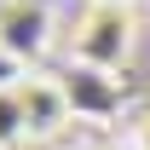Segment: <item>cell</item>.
Returning <instances> with one entry per match:
<instances>
[{"mask_svg":"<svg viewBox=\"0 0 150 150\" xmlns=\"http://www.w3.org/2000/svg\"><path fill=\"white\" fill-rule=\"evenodd\" d=\"M133 46H139L133 6H87V12L75 18V35H69V64L98 69V75H115L133 58Z\"/></svg>","mask_w":150,"mask_h":150,"instance_id":"obj_1","label":"cell"},{"mask_svg":"<svg viewBox=\"0 0 150 150\" xmlns=\"http://www.w3.org/2000/svg\"><path fill=\"white\" fill-rule=\"evenodd\" d=\"M18 104H23V127H29V144H52L58 133L75 121V98L69 81H58L46 69H29L18 81Z\"/></svg>","mask_w":150,"mask_h":150,"instance_id":"obj_2","label":"cell"},{"mask_svg":"<svg viewBox=\"0 0 150 150\" xmlns=\"http://www.w3.org/2000/svg\"><path fill=\"white\" fill-rule=\"evenodd\" d=\"M0 52L35 69L52 52V6L46 0H0Z\"/></svg>","mask_w":150,"mask_h":150,"instance_id":"obj_3","label":"cell"},{"mask_svg":"<svg viewBox=\"0 0 150 150\" xmlns=\"http://www.w3.org/2000/svg\"><path fill=\"white\" fill-rule=\"evenodd\" d=\"M29 144V127H23V104H18V87L0 93V150H18Z\"/></svg>","mask_w":150,"mask_h":150,"instance_id":"obj_4","label":"cell"},{"mask_svg":"<svg viewBox=\"0 0 150 150\" xmlns=\"http://www.w3.org/2000/svg\"><path fill=\"white\" fill-rule=\"evenodd\" d=\"M23 75H29V69H23L18 58H6V52H0V93H6V87H18Z\"/></svg>","mask_w":150,"mask_h":150,"instance_id":"obj_5","label":"cell"},{"mask_svg":"<svg viewBox=\"0 0 150 150\" xmlns=\"http://www.w3.org/2000/svg\"><path fill=\"white\" fill-rule=\"evenodd\" d=\"M127 150H150V115H139V121H133V133H127Z\"/></svg>","mask_w":150,"mask_h":150,"instance_id":"obj_6","label":"cell"},{"mask_svg":"<svg viewBox=\"0 0 150 150\" xmlns=\"http://www.w3.org/2000/svg\"><path fill=\"white\" fill-rule=\"evenodd\" d=\"M87 6H133V0H87Z\"/></svg>","mask_w":150,"mask_h":150,"instance_id":"obj_7","label":"cell"}]
</instances>
